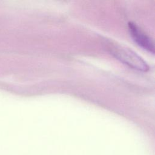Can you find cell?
<instances>
[{"label": "cell", "instance_id": "cell-1", "mask_svg": "<svg viewBox=\"0 0 155 155\" xmlns=\"http://www.w3.org/2000/svg\"><path fill=\"white\" fill-rule=\"evenodd\" d=\"M107 47L113 56L130 68L144 72L148 70L147 64L131 50L114 42L108 43Z\"/></svg>", "mask_w": 155, "mask_h": 155}, {"label": "cell", "instance_id": "cell-2", "mask_svg": "<svg viewBox=\"0 0 155 155\" xmlns=\"http://www.w3.org/2000/svg\"><path fill=\"white\" fill-rule=\"evenodd\" d=\"M128 30L133 40L144 50L150 53H154V46L153 41L136 24L130 22Z\"/></svg>", "mask_w": 155, "mask_h": 155}]
</instances>
